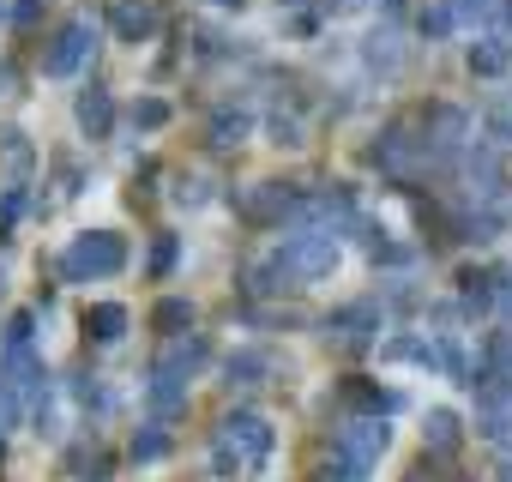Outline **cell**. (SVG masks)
<instances>
[{"mask_svg": "<svg viewBox=\"0 0 512 482\" xmlns=\"http://www.w3.org/2000/svg\"><path fill=\"white\" fill-rule=\"evenodd\" d=\"M127 266V241L121 235H109V229H91V235H79L73 248L61 254V278L67 284H91V278H115Z\"/></svg>", "mask_w": 512, "mask_h": 482, "instance_id": "6da1fadb", "label": "cell"}, {"mask_svg": "<svg viewBox=\"0 0 512 482\" xmlns=\"http://www.w3.org/2000/svg\"><path fill=\"white\" fill-rule=\"evenodd\" d=\"M217 446H223V452H235V458H247V470H266V458H272L278 434H272V422H266V416H253V410H229V416L217 422Z\"/></svg>", "mask_w": 512, "mask_h": 482, "instance_id": "7a4b0ae2", "label": "cell"}, {"mask_svg": "<svg viewBox=\"0 0 512 482\" xmlns=\"http://www.w3.org/2000/svg\"><path fill=\"white\" fill-rule=\"evenodd\" d=\"M278 260H284L290 284H314V278H326L338 266V241H332V229H308V235H290L284 241Z\"/></svg>", "mask_w": 512, "mask_h": 482, "instance_id": "3957f363", "label": "cell"}, {"mask_svg": "<svg viewBox=\"0 0 512 482\" xmlns=\"http://www.w3.org/2000/svg\"><path fill=\"white\" fill-rule=\"evenodd\" d=\"M392 446V428L386 422H350L344 434H338V470H344V482H362L374 464H380V452Z\"/></svg>", "mask_w": 512, "mask_h": 482, "instance_id": "277c9868", "label": "cell"}, {"mask_svg": "<svg viewBox=\"0 0 512 482\" xmlns=\"http://www.w3.org/2000/svg\"><path fill=\"white\" fill-rule=\"evenodd\" d=\"M235 211H241V223H253V229H272V223L296 217V187H284V181H253V187L235 193Z\"/></svg>", "mask_w": 512, "mask_h": 482, "instance_id": "5b68a950", "label": "cell"}, {"mask_svg": "<svg viewBox=\"0 0 512 482\" xmlns=\"http://www.w3.org/2000/svg\"><path fill=\"white\" fill-rule=\"evenodd\" d=\"M374 332H380V302H350V308L326 314V338L338 350H368Z\"/></svg>", "mask_w": 512, "mask_h": 482, "instance_id": "8992f818", "label": "cell"}, {"mask_svg": "<svg viewBox=\"0 0 512 482\" xmlns=\"http://www.w3.org/2000/svg\"><path fill=\"white\" fill-rule=\"evenodd\" d=\"M91 55V19L79 13L73 25H61V37L49 43V55H43V67L55 73V79H67V73H79V61Z\"/></svg>", "mask_w": 512, "mask_h": 482, "instance_id": "52a82bcc", "label": "cell"}, {"mask_svg": "<svg viewBox=\"0 0 512 482\" xmlns=\"http://www.w3.org/2000/svg\"><path fill=\"white\" fill-rule=\"evenodd\" d=\"M422 127H428V139H422V145H434V151H446V157H452V151H458V139L470 133V115H464V109H452V103H434V109L422 115Z\"/></svg>", "mask_w": 512, "mask_h": 482, "instance_id": "ba28073f", "label": "cell"}, {"mask_svg": "<svg viewBox=\"0 0 512 482\" xmlns=\"http://www.w3.org/2000/svg\"><path fill=\"white\" fill-rule=\"evenodd\" d=\"M338 398H344L350 410H362V416H374V422H380L386 410H398V404H404L398 392H386V386H374V380H362V374H350V380L338 386Z\"/></svg>", "mask_w": 512, "mask_h": 482, "instance_id": "9c48e42d", "label": "cell"}, {"mask_svg": "<svg viewBox=\"0 0 512 482\" xmlns=\"http://www.w3.org/2000/svg\"><path fill=\"white\" fill-rule=\"evenodd\" d=\"M109 25H115L121 43H145V37L157 31V7H151V0H115Z\"/></svg>", "mask_w": 512, "mask_h": 482, "instance_id": "30bf717a", "label": "cell"}, {"mask_svg": "<svg viewBox=\"0 0 512 482\" xmlns=\"http://www.w3.org/2000/svg\"><path fill=\"white\" fill-rule=\"evenodd\" d=\"M79 127H85V139H109V127H115V97L103 91V85H85L79 91Z\"/></svg>", "mask_w": 512, "mask_h": 482, "instance_id": "8fae6325", "label": "cell"}, {"mask_svg": "<svg viewBox=\"0 0 512 482\" xmlns=\"http://www.w3.org/2000/svg\"><path fill=\"white\" fill-rule=\"evenodd\" d=\"M416 151H428V145H422V139H410V121H392V127H386V139L374 145V163H380V169H392V175H404Z\"/></svg>", "mask_w": 512, "mask_h": 482, "instance_id": "7c38bea8", "label": "cell"}, {"mask_svg": "<svg viewBox=\"0 0 512 482\" xmlns=\"http://www.w3.org/2000/svg\"><path fill=\"white\" fill-rule=\"evenodd\" d=\"M205 356H211V344H205V338H199V332H193V338H187V332H181V338H175V344H169V356H163V362H157V368H163V374H175V380H193V374H199V368H205Z\"/></svg>", "mask_w": 512, "mask_h": 482, "instance_id": "4fadbf2b", "label": "cell"}, {"mask_svg": "<svg viewBox=\"0 0 512 482\" xmlns=\"http://www.w3.org/2000/svg\"><path fill=\"white\" fill-rule=\"evenodd\" d=\"M272 374V350H235L229 362H223V380L229 386H260Z\"/></svg>", "mask_w": 512, "mask_h": 482, "instance_id": "5bb4252c", "label": "cell"}, {"mask_svg": "<svg viewBox=\"0 0 512 482\" xmlns=\"http://www.w3.org/2000/svg\"><path fill=\"white\" fill-rule=\"evenodd\" d=\"M145 398H151V410H157V416H181V410H187V380H175V374L151 368V386H145Z\"/></svg>", "mask_w": 512, "mask_h": 482, "instance_id": "9a60e30c", "label": "cell"}, {"mask_svg": "<svg viewBox=\"0 0 512 482\" xmlns=\"http://www.w3.org/2000/svg\"><path fill=\"white\" fill-rule=\"evenodd\" d=\"M67 470H73V482H109L115 458H109L103 446H73V452H67Z\"/></svg>", "mask_w": 512, "mask_h": 482, "instance_id": "2e32d148", "label": "cell"}, {"mask_svg": "<svg viewBox=\"0 0 512 482\" xmlns=\"http://www.w3.org/2000/svg\"><path fill=\"white\" fill-rule=\"evenodd\" d=\"M247 127H253L247 109H217V115H211V145H217V151H235V145L247 139Z\"/></svg>", "mask_w": 512, "mask_h": 482, "instance_id": "e0dca14e", "label": "cell"}, {"mask_svg": "<svg viewBox=\"0 0 512 482\" xmlns=\"http://www.w3.org/2000/svg\"><path fill=\"white\" fill-rule=\"evenodd\" d=\"M151 326H157L163 338H181V332L193 326V302H187V296H163V302L151 308Z\"/></svg>", "mask_w": 512, "mask_h": 482, "instance_id": "ac0fdd59", "label": "cell"}, {"mask_svg": "<svg viewBox=\"0 0 512 482\" xmlns=\"http://www.w3.org/2000/svg\"><path fill=\"white\" fill-rule=\"evenodd\" d=\"M85 332H91L97 344H115V338L127 332V308H121V302H97V308L85 314Z\"/></svg>", "mask_w": 512, "mask_h": 482, "instance_id": "d6986e66", "label": "cell"}, {"mask_svg": "<svg viewBox=\"0 0 512 482\" xmlns=\"http://www.w3.org/2000/svg\"><path fill=\"white\" fill-rule=\"evenodd\" d=\"M422 434H428V446H434L440 458H452V452H458V440H464V428H458V416H452V410H428V428H422Z\"/></svg>", "mask_w": 512, "mask_h": 482, "instance_id": "ffe728a7", "label": "cell"}, {"mask_svg": "<svg viewBox=\"0 0 512 482\" xmlns=\"http://www.w3.org/2000/svg\"><path fill=\"white\" fill-rule=\"evenodd\" d=\"M506 61H512V55H506V43H500V37H488V43H476V49H470V73H482V79H500V73H506Z\"/></svg>", "mask_w": 512, "mask_h": 482, "instance_id": "44dd1931", "label": "cell"}, {"mask_svg": "<svg viewBox=\"0 0 512 482\" xmlns=\"http://www.w3.org/2000/svg\"><path fill=\"white\" fill-rule=\"evenodd\" d=\"M398 61H404V49H398V31H374V37H368V67H380V73H398Z\"/></svg>", "mask_w": 512, "mask_h": 482, "instance_id": "7402d4cb", "label": "cell"}, {"mask_svg": "<svg viewBox=\"0 0 512 482\" xmlns=\"http://www.w3.org/2000/svg\"><path fill=\"white\" fill-rule=\"evenodd\" d=\"M25 416V398H19V380L7 374V368H0V428H13Z\"/></svg>", "mask_w": 512, "mask_h": 482, "instance_id": "603a6c76", "label": "cell"}, {"mask_svg": "<svg viewBox=\"0 0 512 482\" xmlns=\"http://www.w3.org/2000/svg\"><path fill=\"white\" fill-rule=\"evenodd\" d=\"M133 127H145V133L169 127V103H163V97H139V103H133Z\"/></svg>", "mask_w": 512, "mask_h": 482, "instance_id": "cb8c5ba5", "label": "cell"}, {"mask_svg": "<svg viewBox=\"0 0 512 482\" xmlns=\"http://www.w3.org/2000/svg\"><path fill=\"white\" fill-rule=\"evenodd\" d=\"M163 452H169V434H163V428H139V434H133V458H139V464H151V458H163Z\"/></svg>", "mask_w": 512, "mask_h": 482, "instance_id": "d4e9b609", "label": "cell"}, {"mask_svg": "<svg viewBox=\"0 0 512 482\" xmlns=\"http://www.w3.org/2000/svg\"><path fill=\"white\" fill-rule=\"evenodd\" d=\"M31 332H37V314H13L7 320V356L13 350H31Z\"/></svg>", "mask_w": 512, "mask_h": 482, "instance_id": "484cf974", "label": "cell"}, {"mask_svg": "<svg viewBox=\"0 0 512 482\" xmlns=\"http://www.w3.org/2000/svg\"><path fill=\"white\" fill-rule=\"evenodd\" d=\"M175 272V235H157V248H151V278H169Z\"/></svg>", "mask_w": 512, "mask_h": 482, "instance_id": "4316f807", "label": "cell"}, {"mask_svg": "<svg viewBox=\"0 0 512 482\" xmlns=\"http://www.w3.org/2000/svg\"><path fill=\"white\" fill-rule=\"evenodd\" d=\"M0 151H7V163H13V169H25V163H31V145H25V133H19V127H13V133H0Z\"/></svg>", "mask_w": 512, "mask_h": 482, "instance_id": "83f0119b", "label": "cell"}, {"mask_svg": "<svg viewBox=\"0 0 512 482\" xmlns=\"http://www.w3.org/2000/svg\"><path fill=\"white\" fill-rule=\"evenodd\" d=\"M488 139H494V145H512V103H500V109L488 115Z\"/></svg>", "mask_w": 512, "mask_h": 482, "instance_id": "f1b7e54d", "label": "cell"}, {"mask_svg": "<svg viewBox=\"0 0 512 482\" xmlns=\"http://www.w3.org/2000/svg\"><path fill=\"white\" fill-rule=\"evenodd\" d=\"M488 7H494V0H452V19L458 25H476V19H488Z\"/></svg>", "mask_w": 512, "mask_h": 482, "instance_id": "f546056e", "label": "cell"}, {"mask_svg": "<svg viewBox=\"0 0 512 482\" xmlns=\"http://www.w3.org/2000/svg\"><path fill=\"white\" fill-rule=\"evenodd\" d=\"M43 7H49V0H19V7H13V25H19V31H37Z\"/></svg>", "mask_w": 512, "mask_h": 482, "instance_id": "4dcf8cb0", "label": "cell"}, {"mask_svg": "<svg viewBox=\"0 0 512 482\" xmlns=\"http://www.w3.org/2000/svg\"><path fill=\"white\" fill-rule=\"evenodd\" d=\"M446 25H452V13H446V7H434V13H422V37H440Z\"/></svg>", "mask_w": 512, "mask_h": 482, "instance_id": "1f68e13d", "label": "cell"}, {"mask_svg": "<svg viewBox=\"0 0 512 482\" xmlns=\"http://www.w3.org/2000/svg\"><path fill=\"white\" fill-rule=\"evenodd\" d=\"M211 464H217V476H235V470H241V458H235V452H223V446L211 452Z\"/></svg>", "mask_w": 512, "mask_h": 482, "instance_id": "d6a6232c", "label": "cell"}, {"mask_svg": "<svg viewBox=\"0 0 512 482\" xmlns=\"http://www.w3.org/2000/svg\"><path fill=\"white\" fill-rule=\"evenodd\" d=\"M19 211H25V193H19V187H13V193H7V229H13V223H19Z\"/></svg>", "mask_w": 512, "mask_h": 482, "instance_id": "836d02e7", "label": "cell"}, {"mask_svg": "<svg viewBox=\"0 0 512 482\" xmlns=\"http://www.w3.org/2000/svg\"><path fill=\"white\" fill-rule=\"evenodd\" d=\"M500 476H506V482H512V458H506V464H500Z\"/></svg>", "mask_w": 512, "mask_h": 482, "instance_id": "e575fe53", "label": "cell"}, {"mask_svg": "<svg viewBox=\"0 0 512 482\" xmlns=\"http://www.w3.org/2000/svg\"><path fill=\"white\" fill-rule=\"evenodd\" d=\"M211 7H241V0H211Z\"/></svg>", "mask_w": 512, "mask_h": 482, "instance_id": "d590c367", "label": "cell"}, {"mask_svg": "<svg viewBox=\"0 0 512 482\" xmlns=\"http://www.w3.org/2000/svg\"><path fill=\"white\" fill-rule=\"evenodd\" d=\"M278 7H302V0H278Z\"/></svg>", "mask_w": 512, "mask_h": 482, "instance_id": "8d00e7d4", "label": "cell"}]
</instances>
